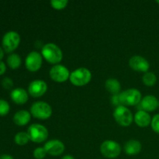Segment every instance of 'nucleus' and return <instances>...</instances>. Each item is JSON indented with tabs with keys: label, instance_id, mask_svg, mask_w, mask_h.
<instances>
[{
	"label": "nucleus",
	"instance_id": "bb28decb",
	"mask_svg": "<svg viewBox=\"0 0 159 159\" xmlns=\"http://www.w3.org/2000/svg\"><path fill=\"white\" fill-rule=\"evenodd\" d=\"M2 84L3 87H4L5 89H11L13 86V82H12V79H9V78H5L2 80Z\"/></svg>",
	"mask_w": 159,
	"mask_h": 159
},
{
	"label": "nucleus",
	"instance_id": "2eb2a0df",
	"mask_svg": "<svg viewBox=\"0 0 159 159\" xmlns=\"http://www.w3.org/2000/svg\"><path fill=\"white\" fill-rule=\"evenodd\" d=\"M10 97L15 103L22 105V104H24L27 102L28 93L23 89L17 88L11 92Z\"/></svg>",
	"mask_w": 159,
	"mask_h": 159
},
{
	"label": "nucleus",
	"instance_id": "ddd939ff",
	"mask_svg": "<svg viewBox=\"0 0 159 159\" xmlns=\"http://www.w3.org/2000/svg\"><path fill=\"white\" fill-rule=\"evenodd\" d=\"M47 153L51 156H59L65 152V145L59 140H51L45 143L43 146Z\"/></svg>",
	"mask_w": 159,
	"mask_h": 159
},
{
	"label": "nucleus",
	"instance_id": "6ab92c4d",
	"mask_svg": "<svg viewBox=\"0 0 159 159\" xmlns=\"http://www.w3.org/2000/svg\"><path fill=\"white\" fill-rule=\"evenodd\" d=\"M105 88L107 91L113 95H117L121 89V85L119 81L116 79H108L105 82Z\"/></svg>",
	"mask_w": 159,
	"mask_h": 159
},
{
	"label": "nucleus",
	"instance_id": "393cba45",
	"mask_svg": "<svg viewBox=\"0 0 159 159\" xmlns=\"http://www.w3.org/2000/svg\"><path fill=\"white\" fill-rule=\"evenodd\" d=\"M9 103L4 99H0V116H5L9 112Z\"/></svg>",
	"mask_w": 159,
	"mask_h": 159
},
{
	"label": "nucleus",
	"instance_id": "f3484780",
	"mask_svg": "<svg viewBox=\"0 0 159 159\" xmlns=\"http://www.w3.org/2000/svg\"><path fill=\"white\" fill-rule=\"evenodd\" d=\"M141 144L136 140H130L124 145L125 153L128 155H138L141 151Z\"/></svg>",
	"mask_w": 159,
	"mask_h": 159
},
{
	"label": "nucleus",
	"instance_id": "f03ea898",
	"mask_svg": "<svg viewBox=\"0 0 159 159\" xmlns=\"http://www.w3.org/2000/svg\"><path fill=\"white\" fill-rule=\"evenodd\" d=\"M92 79V73L88 68H79L70 74V82L75 86L87 85Z\"/></svg>",
	"mask_w": 159,
	"mask_h": 159
},
{
	"label": "nucleus",
	"instance_id": "39448f33",
	"mask_svg": "<svg viewBox=\"0 0 159 159\" xmlns=\"http://www.w3.org/2000/svg\"><path fill=\"white\" fill-rule=\"evenodd\" d=\"M30 140L35 143H42L48 138V130L44 126L38 124H31L27 130Z\"/></svg>",
	"mask_w": 159,
	"mask_h": 159
},
{
	"label": "nucleus",
	"instance_id": "a211bd4d",
	"mask_svg": "<svg viewBox=\"0 0 159 159\" xmlns=\"http://www.w3.org/2000/svg\"><path fill=\"white\" fill-rule=\"evenodd\" d=\"M30 113L24 110L16 112L13 116V121L16 125L25 126L30 121Z\"/></svg>",
	"mask_w": 159,
	"mask_h": 159
},
{
	"label": "nucleus",
	"instance_id": "c756f323",
	"mask_svg": "<svg viewBox=\"0 0 159 159\" xmlns=\"http://www.w3.org/2000/svg\"><path fill=\"white\" fill-rule=\"evenodd\" d=\"M61 159H75V158L73 156H71V155H65V156L62 157Z\"/></svg>",
	"mask_w": 159,
	"mask_h": 159
},
{
	"label": "nucleus",
	"instance_id": "412c9836",
	"mask_svg": "<svg viewBox=\"0 0 159 159\" xmlns=\"http://www.w3.org/2000/svg\"><path fill=\"white\" fill-rule=\"evenodd\" d=\"M142 82L147 86H153L155 85L157 82V77L155 75V73L151 72V71H148L145 74L143 75L142 77Z\"/></svg>",
	"mask_w": 159,
	"mask_h": 159
},
{
	"label": "nucleus",
	"instance_id": "a878e982",
	"mask_svg": "<svg viewBox=\"0 0 159 159\" xmlns=\"http://www.w3.org/2000/svg\"><path fill=\"white\" fill-rule=\"evenodd\" d=\"M152 128L155 133L159 134V114H156L152 119Z\"/></svg>",
	"mask_w": 159,
	"mask_h": 159
},
{
	"label": "nucleus",
	"instance_id": "4be33fe9",
	"mask_svg": "<svg viewBox=\"0 0 159 159\" xmlns=\"http://www.w3.org/2000/svg\"><path fill=\"white\" fill-rule=\"evenodd\" d=\"M14 140H15L16 144L23 146L27 144L28 141H30V138L28 134L26 132H19L16 134Z\"/></svg>",
	"mask_w": 159,
	"mask_h": 159
},
{
	"label": "nucleus",
	"instance_id": "f257e3e1",
	"mask_svg": "<svg viewBox=\"0 0 159 159\" xmlns=\"http://www.w3.org/2000/svg\"><path fill=\"white\" fill-rule=\"evenodd\" d=\"M41 55L50 64H58L63 58V53L57 45L48 43L43 45L41 50Z\"/></svg>",
	"mask_w": 159,
	"mask_h": 159
},
{
	"label": "nucleus",
	"instance_id": "2f4dec72",
	"mask_svg": "<svg viewBox=\"0 0 159 159\" xmlns=\"http://www.w3.org/2000/svg\"><path fill=\"white\" fill-rule=\"evenodd\" d=\"M157 3H158V4H159V0H158V1H157Z\"/></svg>",
	"mask_w": 159,
	"mask_h": 159
},
{
	"label": "nucleus",
	"instance_id": "20e7f679",
	"mask_svg": "<svg viewBox=\"0 0 159 159\" xmlns=\"http://www.w3.org/2000/svg\"><path fill=\"white\" fill-rule=\"evenodd\" d=\"M115 120L122 127H128L133 122V115L130 110L125 106H117L113 112Z\"/></svg>",
	"mask_w": 159,
	"mask_h": 159
},
{
	"label": "nucleus",
	"instance_id": "423d86ee",
	"mask_svg": "<svg viewBox=\"0 0 159 159\" xmlns=\"http://www.w3.org/2000/svg\"><path fill=\"white\" fill-rule=\"evenodd\" d=\"M119 99L123 106H136L141 101V93L136 89H129L119 94Z\"/></svg>",
	"mask_w": 159,
	"mask_h": 159
},
{
	"label": "nucleus",
	"instance_id": "4468645a",
	"mask_svg": "<svg viewBox=\"0 0 159 159\" xmlns=\"http://www.w3.org/2000/svg\"><path fill=\"white\" fill-rule=\"evenodd\" d=\"M141 107L144 111L152 112L155 111L159 107V101L155 96L148 95L141 99Z\"/></svg>",
	"mask_w": 159,
	"mask_h": 159
},
{
	"label": "nucleus",
	"instance_id": "c85d7f7f",
	"mask_svg": "<svg viewBox=\"0 0 159 159\" xmlns=\"http://www.w3.org/2000/svg\"><path fill=\"white\" fill-rule=\"evenodd\" d=\"M0 159H14V158H13V157L11 156V155L5 154V155H2L0 156Z\"/></svg>",
	"mask_w": 159,
	"mask_h": 159
},
{
	"label": "nucleus",
	"instance_id": "9b49d317",
	"mask_svg": "<svg viewBox=\"0 0 159 159\" xmlns=\"http://www.w3.org/2000/svg\"><path fill=\"white\" fill-rule=\"evenodd\" d=\"M48 90V85L41 79H36L30 83L28 87V93L31 96L38 98L43 96Z\"/></svg>",
	"mask_w": 159,
	"mask_h": 159
},
{
	"label": "nucleus",
	"instance_id": "f8f14e48",
	"mask_svg": "<svg viewBox=\"0 0 159 159\" xmlns=\"http://www.w3.org/2000/svg\"><path fill=\"white\" fill-rule=\"evenodd\" d=\"M129 65L133 70L140 72H148L150 68L148 61L139 55L133 56L129 60Z\"/></svg>",
	"mask_w": 159,
	"mask_h": 159
},
{
	"label": "nucleus",
	"instance_id": "dca6fc26",
	"mask_svg": "<svg viewBox=\"0 0 159 159\" xmlns=\"http://www.w3.org/2000/svg\"><path fill=\"white\" fill-rule=\"evenodd\" d=\"M134 119L137 125L140 127H146L152 123L151 116L148 112L144 110H139L137 112Z\"/></svg>",
	"mask_w": 159,
	"mask_h": 159
},
{
	"label": "nucleus",
	"instance_id": "5701e85b",
	"mask_svg": "<svg viewBox=\"0 0 159 159\" xmlns=\"http://www.w3.org/2000/svg\"><path fill=\"white\" fill-rule=\"evenodd\" d=\"M68 0H52L51 1V5L54 9L60 10L65 9L68 5Z\"/></svg>",
	"mask_w": 159,
	"mask_h": 159
},
{
	"label": "nucleus",
	"instance_id": "b1692460",
	"mask_svg": "<svg viewBox=\"0 0 159 159\" xmlns=\"http://www.w3.org/2000/svg\"><path fill=\"white\" fill-rule=\"evenodd\" d=\"M47 152L43 147L37 148L34 151V157L36 159H43L46 157Z\"/></svg>",
	"mask_w": 159,
	"mask_h": 159
},
{
	"label": "nucleus",
	"instance_id": "7ed1b4c3",
	"mask_svg": "<svg viewBox=\"0 0 159 159\" xmlns=\"http://www.w3.org/2000/svg\"><path fill=\"white\" fill-rule=\"evenodd\" d=\"M30 113L34 117L44 120L51 117L52 109L47 102L38 101L32 104L30 107Z\"/></svg>",
	"mask_w": 159,
	"mask_h": 159
},
{
	"label": "nucleus",
	"instance_id": "1a4fd4ad",
	"mask_svg": "<svg viewBox=\"0 0 159 159\" xmlns=\"http://www.w3.org/2000/svg\"><path fill=\"white\" fill-rule=\"evenodd\" d=\"M51 79L56 82H65L69 79L70 73L68 68L62 65H55L50 70Z\"/></svg>",
	"mask_w": 159,
	"mask_h": 159
},
{
	"label": "nucleus",
	"instance_id": "6e6552de",
	"mask_svg": "<svg viewBox=\"0 0 159 159\" xmlns=\"http://www.w3.org/2000/svg\"><path fill=\"white\" fill-rule=\"evenodd\" d=\"M20 43V36L15 31H9L2 38V47L6 53H11L18 48Z\"/></svg>",
	"mask_w": 159,
	"mask_h": 159
},
{
	"label": "nucleus",
	"instance_id": "cd10ccee",
	"mask_svg": "<svg viewBox=\"0 0 159 159\" xmlns=\"http://www.w3.org/2000/svg\"><path fill=\"white\" fill-rule=\"evenodd\" d=\"M6 65H5L4 62L0 61V75L4 74V73L6 72Z\"/></svg>",
	"mask_w": 159,
	"mask_h": 159
},
{
	"label": "nucleus",
	"instance_id": "aec40b11",
	"mask_svg": "<svg viewBox=\"0 0 159 159\" xmlns=\"http://www.w3.org/2000/svg\"><path fill=\"white\" fill-rule=\"evenodd\" d=\"M7 64L12 69H16L21 65V58L17 54H12L8 57Z\"/></svg>",
	"mask_w": 159,
	"mask_h": 159
},
{
	"label": "nucleus",
	"instance_id": "7c9ffc66",
	"mask_svg": "<svg viewBox=\"0 0 159 159\" xmlns=\"http://www.w3.org/2000/svg\"><path fill=\"white\" fill-rule=\"evenodd\" d=\"M3 55H4V52H3L2 49V48H1V47H0V61H1L2 59Z\"/></svg>",
	"mask_w": 159,
	"mask_h": 159
},
{
	"label": "nucleus",
	"instance_id": "0eeeda50",
	"mask_svg": "<svg viewBox=\"0 0 159 159\" xmlns=\"http://www.w3.org/2000/svg\"><path fill=\"white\" fill-rule=\"evenodd\" d=\"M101 154L107 158H116L120 155L121 147L117 142L111 140L103 141L100 146Z\"/></svg>",
	"mask_w": 159,
	"mask_h": 159
},
{
	"label": "nucleus",
	"instance_id": "9d476101",
	"mask_svg": "<svg viewBox=\"0 0 159 159\" xmlns=\"http://www.w3.org/2000/svg\"><path fill=\"white\" fill-rule=\"evenodd\" d=\"M42 55L37 51H32L26 56L25 61V65L30 71H37L42 66Z\"/></svg>",
	"mask_w": 159,
	"mask_h": 159
}]
</instances>
